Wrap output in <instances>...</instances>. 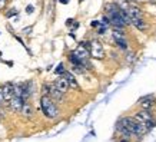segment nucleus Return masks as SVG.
Returning a JSON list of instances; mask_svg holds the SVG:
<instances>
[{"label": "nucleus", "instance_id": "nucleus-1", "mask_svg": "<svg viewBox=\"0 0 156 142\" xmlns=\"http://www.w3.org/2000/svg\"><path fill=\"white\" fill-rule=\"evenodd\" d=\"M40 106H42L43 115L49 119H56L59 116V109L55 105L50 96H42L40 98Z\"/></svg>", "mask_w": 156, "mask_h": 142}, {"label": "nucleus", "instance_id": "nucleus-2", "mask_svg": "<svg viewBox=\"0 0 156 142\" xmlns=\"http://www.w3.org/2000/svg\"><path fill=\"white\" fill-rule=\"evenodd\" d=\"M119 122L123 123V125L132 132V135H143V133H146L147 131H149L142 122L136 121L135 118H122Z\"/></svg>", "mask_w": 156, "mask_h": 142}, {"label": "nucleus", "instance_id": "nucleus-3", "mask_svg": "<svg viewBox=\"0 0 156 142\" xmlns=\"http://www.w3.org/2000/svg\"><path fill=\"white\" fill-rule=\"evenodd\" d=\"M133 118L136 119V121H139V122H142L147 129H152L153 126H155L153 116H152L151 111H147V109H140V111H137Z\"/></svg>", "mask_w": 156, "mask_h": 142}, {"label": "nucleus", "instance_id": "nucleus-4", "mask_svg": "<svg viewBox=\"0 0 156 142\" xmlns=\"http://www.w3.org/2000/svg\"><path fill=\"white\" fill-rule=\"evenodd\" d=\"M90 56L95 59H103L105 57V47L99 40H90Z\"/></svg>", "mask_w": 156, "mask_h": 142}, {"label": "nucleus", "instance_id": "nucleus-5", "mask_svg": "<svg viewBox=\"0 0 156 142\" xmlns=\"http://www.w3.org/2000/svg\"><path fill=\"white\" fill-rule=\"evenodd\" d=\"M112 35H113V39H115V42H116V45H118L120 49L126 50V49H128V40H126V35L123 33L122 29L115 27Z\"/></svg>", "mask_w": 156, "mask_h": 142}, {"label": "nucleus", "instance_id": "nucleus-6", "mask_svg": "<svg viewBox=\"0 0 156 142\" xmlns=\"http://www.w3.org/2000/svg\"><path fill=\"white\" fill-rule=\"evenodd\" d=\"M23 105H24V100H23V98H20V96H13V99L9 102L10 109H12L13 112H16V114H20V112H22Z\"/></svg>", "mask_w": 156, "mask_h": 142}, {"label": "nucleus", "instance_id": "nucleus-7", "mask_svg": "<svg viewBox=\"0 0 156 142\" xmlns=\"http://www.w3.org/2000/svg\"><path fill=\"white\" fill-rule=\"evenodd\" d=\"M50 86V98L55 100H65V92H62L55 83H52Z\"/></svg>", "mask_w": 156, "mask_h": 142}, {"label": "nucleus", "instance_id": "nucleus-8", "mask_svg": "<svg viewBox=\"0 0 156 142\" xmlns=\"http://www.w3.org/2000/svg\"><path fill=\"white\" fill-rule=\"evenodd\" d=\"M139 105H140V108L142 109H147V111H151V108L155 106V98L153 96H145L142 99H139Z\"/></svg>", "mask_w": 156, "mask_h": 142}, {"label": "nucleus", "instance_id": "nucleus-9", "mask_svg": "<svg viewBox=\"0 0 156 142\" xmlns=\"http://www.w3.org/2000/svg\"><path fill=\"white\" fill-rule=\"evenodd\" d=\"M3 89V93H5V99H6V104H9L10 100L13 99L14 96V92H13V83H5L2 86Z\"/></svg>", "mask_w": 156, "mask_h": 142}, {"label": "nucleus", "instance_id": "nucleus-10", "mask_svg": "<svg viewBox=\"0 0 156 142\" xmlns=\"http://www.w3.org/2000/svg\"><path fill=\"white\" fill-rule=\"evenodd\" d=\"M55 85H56L57 88L62 90V92H65V93H66L67 90L70 89V86H69V82H67V79H66V78H65L63 75L59 76L56 81H55Z\"/></svg>", "mask_w": 156, "mask_h": 142}, {"label": "nucleus", "instance_id": "nucleus-11", "mask_svg": "<svg viewBox=\"0 0 156 142\" xmlns=\"http://www.w3.org/2000/svg\"><path fill=\"white\" fill-rule=\"evenodd\" d=\"M126 10H128V13H129V16H130V19H132V20H135V19H140V17L143 16L142 10L139 9L137 6L130 5V6H128V7H126Z\"/></svg>", "mask_w": 156, "mask_h": 142}, {"label": "nucleus", "instance_id": "nucleus-12", "mask_svg": "<svg viewBox=\"0 0 156 142\" xmlns=\"http://www.w3.org/2000/svg\"><path fill=\"white\" fill-rule=\"evenodd\" d=\"M22 116H23L24 119H32L33 118V115H34V111H33V108L30 106V104H27V102H24V105H23V108H22Z\"/></svg>", "mask_w": 156, "mask_h": 142}, {"label": "nucleus", "instance_id": "nucleus-13", "mask_svg": "<svg viewBox=\"0 0 156 142\" xmlns=\"http://www.w3.org/2000/svg\"><path fill=\"white\" fill-rule=\"evenodd\" d=\"M63 76L67 79V82H69V86H70V89H75V90H79L80 88H79V83L76 82L75 76H73V73H70V72H65L63 73Z\"/></svg>", "mask_w": 156, "mask_h": 142}, {"label": "nucleus", "instance_id": "nucleus-14", "mask_svg": "<svg viewBox=\"0 0 156 142\" xmlns=\"http://www.w3.org/2000/svg\"><path fill=\"white\" fill-rule=\"evenodd\" d=\"M132 24L137 29V30H140V32H145V30L147 29V23L145 22V20H143V17H140V19H135V20H132Z\"/></svg>", "mask_w": 156, "mask_h": 142}, {"label": "nucleus", "instance_id": "nucleus-15", "mask_svg": "<svg viewBox=\"0 0 156 142\" xmlns=\"http://www.w3.org/2000/svg\"><path fill=\"white\" fill-rule=\"evenodd\" d=\"M55 72H56L57 75H63V73H65V66H63V63H59V65H57V67L56 69H55Z\"/></svg>", "mask_w": 156, "mask_h": 142}, {"label": "nucleus", "instance_id": "nucleus-16", "mask_svg": "<svg viewBox=\"0 0 156 142\" xmlns=\"http://www.w3.org/2000/svg\"><path fill=\"white\" fill-rule=\"evenodd\" d=\"M6 104V99H5V93H3V89H2V86H0V105L3 106Z\"/></svg>", "mask_w": 156, "mask_h": 142}, {"label": "nucleus", "instance_id": "nucleus-17", "mask_svg": "<svg viewBox=\"0 0 156 142\" xmlns=\"http://www.w3.org/2000/svg\"><path fill=\"white\" fill-rule=\"evenodd\" d=\"M13 14H17V10H16V9H13V12H7V13H6V16H7V17H10V16H13Z\"/></svg>", "mask_w": 156, "mask_h": 142}, {"label": "nucleus", "instance_id": "nucleus-18", "mask_svg": "<svg viewBox=\"0 0 156 142\" xmlns=\"http://www.w3.org/2000/svg\"><path fill=\"white\" fill-rule=\"evenodd\" d=\"M26 12H27L29 14H30V13H32V12H33V6H32V5H29L27 7H26Z\"/></svg>", "mask_w": 156, "mask_h": 142}, {"label": "nucleus", "instance_id": "nucleus-19", "mask_svg": "<svg viewBox=\"0 0 156 142\" xmlns=\"http://www.w3.org/2000/svg\"><path fill=\"white\" fill-rule=\"evenodd\" d=\"M32 30V27H26V29H23V33L24 35H29V32Z\"/></svg>", "mask_w": 156, "mask_h": 142}, {"label": "nucleus", "instance_id": "nucleus-20", "mask_svg": "<svg viewBox=\"0 0 156 142\" xmlns=\"http://www.w3.org/2000/svg\"><path fill=\"white\" fill-rule=\"evenodd\" d=\"M99 22H96V20H95V22H92V26H93V27H98V26H99Z\"/></svg>", "mask_w": 156, "mask_h": 142}, {"label": "nucleus", "instance_id": "nucleus-21", "mask_svg": "<svg viewBox=\"0 0 156 142\" xmlns=\"http://www.w3.org/2000/svg\"><path fill=\"white\" fill-rule=\"evenodd\" d=\"M59 2H60V3H63V5H67V3H69V0H59Z\"/></svg>", "mask_w": 156, "mask_h": 142}, {"label": "nucleus", "instance_id": "nucleus-22", "mask_svg": "<svg viewBox=\"0 0 156 142\" xmlns=\"http://www.w3.org/2000/svg\"><path fill=\"white\" fill-rule=\"evenodd\" d=\"M0 118H2V114H0Z\"/></svg>", "mask_w": 156, "mask_h": 142}, {"label": "nucleus", "instance_id": "nucleus-23", "mask_svg": "<svg viewBox=\"0 0 156 142\" xmlns=\"http://www.w3.org/2000/svg\"><path fill=\"white\" fill-rule=\"evenodd\" d=\"M120 142H125V141H120Z\"/></svg>", "mask_w": 156, "mask_h": 142}, {"label": "nucleus", "instance_id": "nucleus-24", "mask_svg": "<svg viewBox=\"0 0 156 142\" xmlns=\"http://www.w3.org/2000/svg\"><path fill=\"white\" fill-rule=\"evenodd\" d=\"M80 2H83V0H80Z\"/></svg>", "mask_w": 156, "mask_h": 142}]
</instances>
